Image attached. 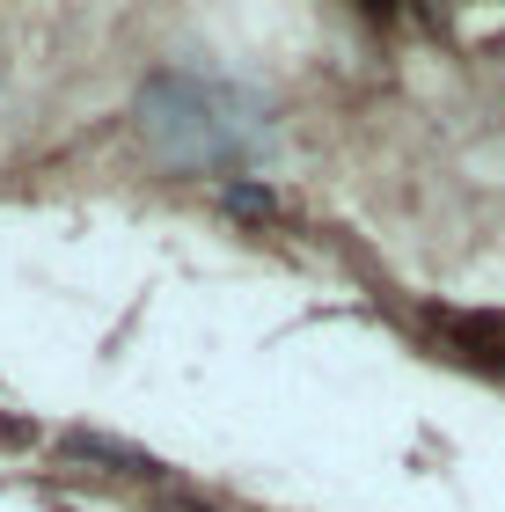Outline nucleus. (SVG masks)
<instances>
[{
  "instance_id": "f257e3e1",
  "label": "nucleus",
  "mask_w": 505,
  "mask_h": 512,
  "mask_svg": "<svg viewBox=\"0 0 505 512\" xmlns=\"http://www.w3.org/2000/svg\"><path fill=\"white\" fill-rule=\"evenodd\" d=\"M140 132L176 169H235L264 147V110L205 74H154L140 88Z\"/></svg>"
},
{
  "instance_id": "7ed1b4c3",
  "label": "nucleus",
  "mask_w": 505,
  "mask_h": 512,
  "mask_svg": "<svg viewBox=\"0 0 505 512\" xmlns=\"http://www.w3.org/2000/svg\"><path fill=\"white\" fill-rule=\"evenodd\" d=\"M227 213H249V220H271V191H257V183H227Z\"/></svg>"
},
{
  "instance_id": "f03ea898",
  "label": "nucleus",
  "mask_w": 505,
  "mask_h": 512,
  "mask_svg": "<svg viewBox=\"0 0 505 512\" xmlns=\"http://www.w3.org/2000/svg\"><path fill=\"white\" fill-rule=\"evenodd\" d=\"M66 454H81V461H110L118 476H154V461H147V454L110 447V439H88V432H74V439H66Z\"/></svg>"
}]
</instances>
